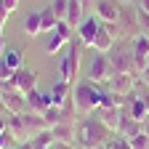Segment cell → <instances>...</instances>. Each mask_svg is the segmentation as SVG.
<instances>
[{
  "label": "cell",
  "mask_w": 149,
  "mask_h": 149,
  "mask_svg": "<svg viewBox=\"0 0 149 149\" xmlns=\"http://www.w3.org/2000/svg\"><path fill=\"white\" fill-rule=\"evenodd\" d=\"M115 136L112 130L101 117H83L74 128V141H77L83 149H99V146H107Z\"/></svg>",
  "instance_id": "6da1fadb"
},
{
  "label": "cell",
  "mask_w": 149,
  "mask_h": 149,
  "mask_svg": "<svg viewBox=\"0 0 149 149\" xmlns=\"http://www.w3.org/2000/svg\"><path fill=\"white\" fill-rule=\"evenodd\" d=\"M101 99H104V91L91 80H77L72 85V107L77 117H88L93 112H99Z\"/></svg>",
  "instance_id": "7a4b0ae2"
},
{
  "label": "cell",
  "mask_w": 149,
  "mask_h": 149,
  "mask_svg": "<svg viewBox=\"0 0 149 149\" xmlns=\"http://www.w3.org/2000/svg\"><path fill=\"white\" fill-rule=\"evenodd\" d=\"M107 29L112 32L115 40H125V37H139L141 35V24H139V11H133L130 6L123 3V11H120V19L115 24H107Z\"/></svg>",
  "instance_id": "3957f363"
},
{
  "label": "cell",
  "mask_w": 149,
  "mask_h": 149,
  "mask_svg": "<svg viewBox=\"0 0 149 149\" xmlns=\"http://www.w3.org/2000/svg\"><path fill=\"white\" fill-rule=\"evenodd\" d=\"M83 43L74 37V40L69 43V48H67V53H64V59H61V64H59V74L61 77L59 80H64V83H69V85H74L77 83V72H80V59H83Z\"/></svg>",
  "instance_id": "277c9868"
},
{
  "label": "cell",
  "mask_w": 149,
  "mask_h": 149,
  "mask_svg": "<svg viewBox=\"0 0 149 149\" xmlns=\"http://www.w3.org/2000/svg\"><path fill=\"white\" fill-rule=\"evenodd\" d=\"M136 83H139V74H130V72H115L109 77V93L115 96H123V99H130L136 91Z\"/></svg>",
  "instance_id": "5b68a950"
},
{
  "label": "cell",
  "mask_w": 149,
  "mask_h": 149,
  "mask_svg": "<svg viewBox=\"0 0 149 149\" xmlns=\"http://www.w3.org/2000/svg\"><path fill=\"white\" fill-rule=\"evenodd\" d=\"M112 74H115V69H112V64H109V56L107 53H96L91 67H88V80L96 83V85H104V83H109Z\"/></svg>",
  "instance_id": "8992f818"
},
{
  "label": "cell",
  "mask_w": 149,
  "mask_h": 149,
  "mask_svg": "<svg viewBox=\"0 0 149 149\" xmlns=\"http://www.w3.org/2000/svg\"><path fill=\"white\" fill-rule=\"evenodd\" d=\"M72 40H74V37H72V27H69L67 22H59V27L51 32V40H48V45H45L48 56H59L64 48H69Z\"/></svg>",
  "instance_id": "52a82bcc"
},
{
  "label": "cell",
  "mask_w": 149,
  "mask_h": 149,
  "mask_svg": "<svg viewBox=\"0 0 149 149\" xmlns=\"http://www.w3.org/2000/svg\"><path fill=\"white\" fill-rule=\"evenodd\" d=\"M109 64L115 72H130V74H139L136 72V61H133V51H128V48H112L109 53Z\"/></svg>",
  "instance_id": "ba28073f"
},
{
  "label": "cell",
  "mask_w": 149,
  "mask_h": 149,
  "mask_svg": "<svg viewBox=\"0 0 149 149\" xmlns=\"http://www.w3.org/2000/svg\"><path fill=\"white\" fill-rule=\"evenodd\" d=\"M123 11V0H96L93 6V16H99L101 24H115Z\"/></svg>",
  "instance_id": "9c48e42d"
},
{
  "label": "cell",
  "mask_w": 149,
  "mask_h": 149,
  "mask_svg": "<svg viewBox=\"0 0 149 149\" xmlns=\"http://www.w3.org/2000/svg\"><path fill=\"white\" fill-rule=\"evenodd\" d=\"M130 51H133V61H136V72L141 74L149 64V35H139L130 40Z\"/></svg>",
  "instance_id": "30bf717a"
},
{
  "label": "cell",
  "mask_w": 149,
  "mask_h": 149,
  "mask_svg": "<svg viewBox=\"0 0 149 149\" xmlns=\"http://www.w3.org/2000/svg\"><path fill=\"white\" fill-rule=\"evenodd\" d=\"M0 99H3V104H6V109L11 112V115H24L27 112V96L19 93L13 85H8L3 93H0Z\"/></svg>",
  "instance_id": "8fae6325"
},
{
  "label": "cell",
  "mask_w": 149,
  "mask_h": 149,
  "mask_svg": "<svg viewBox=\"0 0 149 149\" xmlns=\"http://www.w3.org/2000/svg\"><path fill=\"white\" fill-rule=\"evenodd\" d=\"M101 27H104V24L99 22V16H91V13H88V16H85V22L77 27V40H80L85 48H93V37L99 35Z\"/></svg>",
  "instance_id": "7c38bea8"
},
{
  "label": "cell",
  "mask_w": 149,
  "mask_h": 149,
  "mask_svg": "<svg viewBox=\"0 0 149 149\" xmlns=\"http://www.w3.org/2000/svg\"><path fill=\"white\" fill-rule=\"evenodd\" d=\"M13 88L19 91V93H32L35 88H37V72L35 69H29V67H22V69H16V77H13Z\"/></svg>",
  "instance_id": "4fadbf2b"
},
{
  "label": "cell",
  "mask_w": 149,
  "mask_h": 149,
  "mask_svg": "<svg viewBox=\"0 0 149 149\" xmlns=\"http://www.w3.org/2000/svg\"><path fill=\"white\" fill-rule=\"evenodd\" d=\"M48 99H51L53 107H64V104H69V101H72V85L64 83V80H56V83L51 85V91H48Z\"/></svg>",
  "instance_id": "5bb4252c"
},
{
  "label": "cell",
  "mask_w": 149,
  "mask_h": 149,
  "mask_svg": "<svg viewBox=\"0 0 149 149\" xmlns=\"http://www.w3.org/2000/svg\"><path fill=\"white\" fill-rule=\"evenodd\" d=\"M8 133H11V139H13L16 144L32 141V139H29V130H27V125H24V120H22V115H8Z\"/></svg>",
  "instance_id": "9a60e30c"
},
{
  "label": "cell",
  "mask_w": 149,
  "mask_h": 149,
  "mask_svg": "<svg viewBox=\"0 0 149 149\" xmlns=\"http://www.w3.org/2000/svg\"><path fill=\"white\" fill-rule=\"evenodd\" d=\"M123 112H125L128 117H133L136 123H141V120L149 115V112H146V104H144V99H141V96H139V99H136V96L125 99V109H123Z\"/></svg>",
  "instance_id": "2e32d148"
},
{
  "label": "cell",
  "mask_w": 149,
  "mask_h": 149,
  "mask_svg": "<svg viewBox=\"0 0 149 149\" xmlns=\"http://www.w3.org/2000/svg\"><path fill=\"white\" fill-rule=\"evenodd\" d=\"M51 107V99H48V93H40V91H32V93H27V109L29 112H37V115H43V112Z\"/></svg>",
  "instance_id": "e0dca14e"
},
{
  "label": "cell",
  "mask_w": 149,
  "mask_h": 149,
  "mask_svg": "<svg viewBox=\"0 0 149 149\" xmlns=\"http://www.w3.org/2000/svg\"><path fill=\"white\" fill-rule=\"evenodd\" d=\"M22 29L27 37H37L43 35V24H40V11H29L24 19H22Z\"/></svg>",
  "instance_id": "ac0fdd59"
},
{
  "label": "cell",
  "mask_w": 149,
  "mask_h": 149,
  "mask_svg": "<svg viewBox=\"0 0 149 149\" xmlns=\"http://www.w3.org/2000/svg\"><path fill=\"white\" fill-rule=\"evenodd\" d=\"M112 48H115V37H112V32L107 29V24L99 29V35L93 37V51L96 53H109Z\"/></svg>",
  "instance_id": "d6986e66"
},
{
  "label": "cell",
  "mask_w": 149,
  "mask_h": 149,
  "mask_svg": "<svg viewBox=\"0 0 149 149\" xmlns=\"http://www.w3.org/2000/svg\"><path fill=\"white\" fill-rule=\"evenodd\" d=\"M74 123H56L53 128H51V133H53V139L56 141H64V144H74Z\"/></svg>",
  "instance_id": "ffe728a7"
},
{
  "label": "cell",
  "mask_w": 149,
  "mask_h": 149,
  "mask_svg": "<svg viewBox=\"0 0 149 149\" xmlns=\"http://www.w3.org/2000/svg\"><path fill=\"white\" fill-rule=\"evenodd\" d=\"M99 117L117 133V125H120V117H123V107H101L99 109Z\"/></svg>",
  "instance_id": "44dd1931"
},
{
  "label": "cell",
  "mask_w": 149,
  "mask_h": 149,
  "mask_svg": "<svg viewBox=\"0 0 149 149\" xmlns=\"http://www.w3.org/2000/svg\"><path fill=\"white\" fill-rule=\"evenodd\" d=\"M40 24H43V32H53L56 27H59V16L53 13L51 3H48L45 8H40Z\"/></svg>",
  "instance_id": "7402d4cb"
},
{
  "label": "cell",
  "mask_w": 149,
  "mask_h": 149,
  "mask_svg": "<svg viewBox=\"0 0 149 149\" xmlns=\"http://www.w3.org/2000/svg\"><path fill=\"white\" fill-rule=\"evenodd\" d=\"M22 56H24L22 51H6V53H3V61H6L11 69H22V67H24V64H22Z\"/></svg>",
  "instance_id": "603a6c76"
},
{
  "label": "cell",
  "mask_w": 149,
  "mask_h": 149,
  "mask_svg": "<svg viewBox=\"0 0 149 149\" xmlns=\"http://www.w3.org/2000/svg\"><path fill=\"white\" fill-rule=\"evenodd\" d=\"M51 8H53V13H56V16H59V22H67L69 0H51Z\"/></svg>",
  "instance_id": "cb8c5ba5"
},
{
  "label": "cell",
  "mask_w": 149,
  "mask_h": 149,
  "mask_svg": "<svg viewBox=\"0 0 149 149\" xmlns=\"http://www.w3.org/2000/svg\"><path fill=\"white\" fill-rule=\"evenodd\" d=\"M128 144H130V149H149V136L144 133V130H139L136 136L128 139Z\"/></svg>",
  "instance_id": "d4e9b609"
},
{
  "label": "cell",
  "mask_w": 149,
  "mask_h": 149,
  "mask_svg": "<svg viewBox=\"0 0 149 149\" xmlns=\"http://www.w3.org/2000/svg\"><path fill=\"white\" fill-rule=\"evenodd\" d=\"M13 77H16V69H11L3 59H0V83H13Z\"/></svg>",
  "instance_id": "484cf974"
},
{
  "label": "cell",
  "mask_w": 149,
  "mask_h": 149,
  "mask_svg": "<svg viewBox=\"0 0 149 149\" xmlns=\"http://www.w3.org/2000/svg\"><path fill=\"white\" fill-rule=\"evenodd\" d=\"M109 149H130V144H128V139H123V136H112V141H109Z\"/></svg>",
  "instance_id": "4316f807"
},
{
  "label": "cell",
  "mask_w": 149,
  "mask_h": 149,
  "mask_svg": "<svg viewBox=\"0 0 149 149\" xmlns=\"http://www.w3.org/2000/svg\"><path fill=\"white\" fill-rule=\"evenodd\" d=\"M19 144L11 139V133H8V130H6V133H0V149H16Z\"/></svg>",
  "instance_id": "83f0119b"
},
{
  "label": "cell",
  "mask_w": 149,
  "mask_h": 149,
  "mask_svg": "<svg viewBox=\"0 0 149 149\" xmlns=\"http://www.w3.org/2000/svg\"><path fill=\"white\" fill-rule=\"evenodd\" d=\"M8 16H11V11L3 6V0H0V27H6V22H8Z\"/></svg>",
  "instance_id": "f1b7e54d"
},
{
  "label": "cell",
  "mask_w": 149,
  "mask_h": 149,
  "mask_svg": "<svg viewBox=\"0 0 149 149\" xmlns=\"http://www.w3.org/2000/svg\"><path fill=\"white\" fill-rule=\"evenodd\" d=\"M139 83H144V85H146V91H149V64H146V69L139 74Z\"/></svg>",
  "instance_id": "f546056e"
},
{
  "label": "cell",
  "mask_w": 149,
  "mask_h": 149,
  "mask_svg": "<svg viewBox=\"0 0 149 149\" xmlns=\"http://www.w3.org/2000/svg\"><path fill=\"white\" fill-rule=\"evenodd\" d=\"M19 3H22V0H3V6H6V8L11 11V13H13L16 8H19Z\"/></svg>",
  "instance_id": "4dcf8cb0"
},
{
  "label": "cell",
  "mask_w": 149,
  "mask_h": 149,
  "mask_svg": "<svg viewBox=\"0 0 149 149\" xmlns=\"http://www.w3.org/2000/svg\"><path fill=\"white\" fill-rule=\"evenodd\" d=\"M51 149H74V144H64V141H53Z\"/></svg>",
  "instance_id": "1f68e13d"
},
{
  "label": "cell",
  "mask_w": 149,
  "mask_h": 149,
  "mask_svg": "<svg viewBox=\"0 0 149 149\" xmlns=\"http://www.w3.org/2000/svg\"><path fill=\"white\" fill-rule=\"evenodd\" d=\"M8 130V115H0V133Z\"/></svg>",
  "instance_id": "d6a6232c"
},
{
  "label": "cell",
  "mask_w": 149,
  "mask_h": 149,
  "mask_svg": "<svg viewBox=\"0 0 149 149\" xmlns=\"http://www.w3.org/2000/svg\"><path fill=\"white\" fill-rule=\"evenodd\" d=\"M80 6L85 8V13L88 11H93V6H96V0H80Z\"/></svg>",
  "instance_id": "836d02e7"
},
{
  "label": "cell",
  "mask_w": 149,
  "mask_h": 149,
  "mask_svg": "<svg viewBox=\"0 0 149 149\" xmlns=\"http://www.w3.org/2000/svg\"><path fill=\"white\" fill-rule=\"evenodd\" d=\"M136 3H139V11L149 13V0H136Z\"/></svg>",
  "instance_id": "e575fe53"
},
{
  "label": "cell",
  "mask_w": 149,
  "mask_h": 149,
  "mask_svg": "<svg viewBox=\"0 0 149 149\" xmlns=\"http://www.w3.org/2000/svg\"><path fill=\"white\" fill-rule=\"evenodd\" d=\"M141 130H144V133H146V136H149V115H146V117H144V120H141Z\"/></svg>",
  "instance_id": "d590c367"
},
{
  "label": "cell",
  "mask_w": 149,
  "mask_h": 149,
  "mask_svg": "<svg viewBox=\"0 0 149 149\" xmlns=\"http://www.w3.org/2000/svg\"><path fill=\"white\" fill-rule=\"evenodd\" d=\"M16 149H37V144L35 141H27V144H19Z\"/></svg>",
  "instance_id": "8d00e7d4"
},
{
  "label": "cell",
  "mask_w": 149,
  "mask_h": 149,
  "mask_svg": "<svg viewBox=\"0 0 149 149\" xmlns=\"http://www.w3.org/2000/svg\"><path fill=\"white\" fill-rule=\"evenodd\" d=\"M3 53H6V37H3V32H0V59H3Z\"/></svg>",
  "instance_id": "74e56055"
},
{
  "label": "cell",
  "mask_w": 149,
  "mask_h": 149,
  "mask_svg": "<svg viewBox=\"0 0 149 149\" xmlns=\"http://www.w3.org/2000/svg\"><path fill=\"white\" fill-rule=\"evenodd\" d=\"M0 115H11V112L6 109V104H3V99H0Z\"/></svg>",
  "instance_id": "f35d334b"
},
{
  "label": "cell",
  "mask_w": 149,
  "mask_h": 149,
  "mask_svg": "<svg viewBox=\"0 0 149 149\" xmlns=\"http://www.w3.org/2000/svg\"><path fill=\"white\" fill-rule=\"evenodd\" d=\"M141 99H144V104H146V112H149V91L144 93V96H141Z\"/></svg>",
  "instance_id": "ab89813d"
},
{
  "label": "cell",
  "mask_w": 149,
  "mask_h": 149,
  "mask_svg": "<svg viewBox=\"0 0 149 149\" xmlns=\"http://www.w3.org/2000/svg\"><path fill=\"white\" fill-rule=\"evenodd\" d=\"M8 85H13V83H0V93H3V91H6Z\"/></svg>",
  "instance_id": "60d3db41"
},
{
  "label": "cell",
  "mask_w": 149,
  "mask_h": 149,
  "mask_svg": "<svg viewBox=\"0 0 149 149\" xmlns=\"http://www.w3.org/2000/svg\"><path fill=\"white\" fill-rule=\"evenodd\" d=\"M37 149H51V146H37Z\"/></svg>",
  "instance_id": "b9f144b4"
},
{
  "label": "cell",
  "mask_w": 149,
  "mask_h": 149,
  "mask_svg": "<svg viewBox=\"0 0 149 149\" xmlns=\"http://www.w3.org/2000/svg\"><path fill=\"white\" fill-rule=\"evenodd\" d=\"M99 149H109V144H107V146H99Z\"/></svg>",
  "instance_id": "7bdbcfd3"
},
{
  "label": "cell",
  "mask_w": 149,
  "mask_h": 149,
  "mask_svg": "<svg viewBox=\"0 0 149 149\" xmlns=\"http://www.w3.org/2000/svg\"><path fill=\"white\" fill-rule=\"evenodd\" d=\"M0 32H3V27H0Z\"/></svg>",
  "instance_id": "ee69618b"
}]
</instances>
